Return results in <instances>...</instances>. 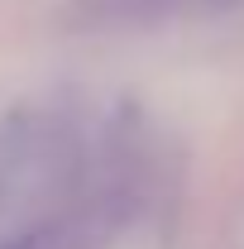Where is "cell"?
<instances>
[{"label": "cell", "instance_id": "cell-1", "mask_svg": "<svg viewBox=\"0 0 244 249\" xmlns=\"http://www.w3.org/2000/svg\"><path fill=\"white\" fill-rule=\"evenodd\" d=\"M0 249H62V240H58V230H53V225H34V230L10 235Z\"/></svg>", "mask_w": 244, "mask_h": 249}]
</instances>
